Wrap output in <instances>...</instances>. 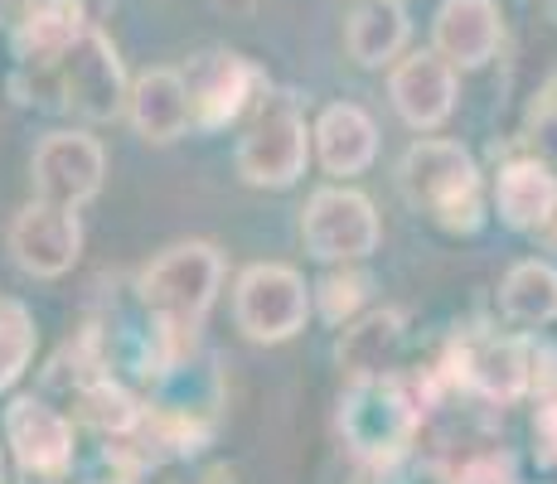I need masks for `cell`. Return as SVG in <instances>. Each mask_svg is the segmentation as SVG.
Instances as JSON below:
<instances>
[{
  "instance_id": "obj_23",
  "label": "cell",
  "mask_w": 557,
  "mask_h": 484,
  "mask_svg": "<svg viewBox=\"0 0 557 484\" xmlns=\"http://www.w3.org/2000/svg\"><path fill=\"white\" fill-rule=\"evenodd\" d=\"M29 359H35V320L25 306L0 300V393L25 373Z\"/></svg>"
},
{
  "instance_id": "obj_29",
  "label": "cell",
  "mask_w": 557,
  "mask_h": 484,
  "mask_svg": "<svg viewBox=\"0 0 557 484\" xmlns=\"http://www.w3.org/2000/svg\"><path fill=\"white\" fill-rule=\"evenodd\" d=\"M10 5H15V0H0V20H5V15H10Z\"/></svg>"
},
{
  "instance_id": "obj_6",
  "label": "cell",
  "mask_w": 557,
  "mask_h": 484,
  "mask_svg": "<svg viewBox=\"0 0 557 484\" xmlns=\"http://www.w3.org/2000/svg\"><path fill=\"white\" fill-rule=\"evenodd\" d=\"M53 78H59V107L78 112L83 122H116L126 112V102H132L122 53L92 25L78 45L53 63Z\"/></svg>"
},
{
  "instance_id": "obj_32",
  "label": "cell",
  "mask_w": 557,
  "mask_h": 484,
  "mask_svg": "<svg viewBox=\"0 0 557 484\" xmlns=\"http://www.w3.org/2000/svg\"><path fill=\"white\" fill-rule=\"evenodd\" d=\"M102 484H122V480H102Z\"/></svg>"
},
{
  "instance_id": "obj_3",
  "label": "cell",
  "mask_w": 557,
  "mask_h": 484,
  "mask_svg": "<svg viewBox=\"0 0 557 484\" xmlns=\"http://www.w3.org/2000/svg\"><path fill=\"white\" fill-rule=\"evenodd\" d=\"M310 141H315V132H306L296 92L262 88L252 102L248 132H243L233 165H238L243 185H252V189H292L306 175Z\"/></svg>"
},
{
  "instance_id": "obj_10",
  "label": "cell",
  "mask_w": 557,
  "mask_h": 484,
  "mask_svg": "<svg viewBox=\"0 0 557 484\" xmlns=\"http://www.w3.org/2000/svg\"><path fill=\"white\" fill-rule=\"evenodd\" d=\"M78 252H83L78 213L63 209V203L35 199L10 223V257H15V266L25 276H35V282H53V276L73 272Z\"/></svg>"
},
{
  "instance_id": "obj_28",
  "label": "cell",
  "mask_w": 557,
  "mask_h": 484,
  "mask_svg": "<svg viewBox=\"0 0 557 484\" xmlns=\"http://www.w3.org/2000/svg\"><path fill=\"white\" fill-rule=\"evenodd\" d=\"M539 243L548 247V252H557V213H553V219H548V223H543V228H539Z\"/></svg>"
},
{
  "instance_id": "obj_26",
  "label": "cell",
  "mask_w": 557,
  "mask_h": 484,
  "mask_svg": "<svg viewBox=\"0 0 557 484\" xmlns=\"http://www.w3.org/2000/svg\"><path fill=\"white\" fill-rule=\"evenodd\" d=\"M529 146L539 150L548 165H557V88H548L529 112Z\"/></svg>"
},
{
  "instance_id": "obj_9",
  "label": "cell",
  "mask_w": 557,
  "mask_h": 484,
  "mask_svg": "<svg viewBox=\"0 0 557 484\" xmlns=\"http://www.w3.org/2000/svg\"><path fill=\"white\" fill-rule=\"evenodd\" d=\"M102 175H107V150L88 132H49L35 146V160H29L35 194L49 203H63V209L98 199Z\"/></svg>"
},
{
  "instance_id": "obj_12",
  "label": "cell",
  "mask_w": 557,
  "mask_h": 484,
  "mask_svg": "<svg viewBox=\"0 0 557 484\" xmlns=\"http://www.w3.org/2000/svg\"><path fill=\"white\" fill-rule=\"evenodd\" d=\"M83 35H88L83 0H20L10 20V53L20 69H53Z\"/></svg>"
},
{
  "instance_id": "obj_22",
  "label": "cell",
  "mask_w": 557,
  "mask_h": 484,
  "mask_svg": "<svg viewBox=\"0 0 557 484\" xmlns=\"http://www.w3.org/2000/svg\"><path fill=\"white\" fill-rule=\"evenodd\" d=\"M499 310L513 320V325H548L557 315V272L548 262H519L499 286Z\"/></svg>"
},
{
  "instance_id": "obj_5",
  "label": "cell",
  "mask_w": 557,
  "mask_h": 484,
  "mask_svg": "<svg viewBox=\"0 0 557 484\" xmlns=\"http://www.w3.org/2000/svg\"><path fill=\"white\" fill-rule=\"evenodd\" d=\"M310 315V286L301 282L296 266L282 262H257L238 276L233 290V325L252 344H282L306 330Z\"/></svg>"
},
{
  "instance_id": "obj_19",
  "label": "cell",
  "mask_w": 557,
  "mask_h": 484,
  "mask_svg": "<svg viewBox=\"0 0 557 484\" xmlns=\"http://www.w3.org/2000/svg\"><path fill=\"white\" fill-rule=\"evenodd\" d=\"M407 35L412 25H407L403 0H363L345 25V49L359 69H383L407 49Z\"/></svg>"
},
{
  "instance_id": "obj_31",
  "label": "cell",
  "mask_w": 557,
  "mask_h": 484,
  "mask_svg": "<svg viewBox=\"0 0 557 484\" xmlns=\"http://www.w3.org/2000/svg\"><path fill=\"white\" fill-rule=\"evenodd\" d=\"M0 480H5V456H0Z\"/></svg>"
},
{
  "instance_id": "obj_25",
  "label": "cell",
  "mask_w": 557,
  "mask_h": 484,
  "mask_svg": "<svg viewBox=\"0 0 557 484\" xmlns=\"http://www.w3.org/2000/svg\"><path fill=\"white\" fill-rule=\"evenodd\" d=\"M451 484H513V460L505 450H480L451 470Z\"/></svg>"
},
{
  "instance_id": "obj_18",
  "label": "cell",
  "mask_w": 557,
  "mask_h": 484,
  "mask_svg": "<svg viewBox=\"0 0 557 484\" xmlns=\"http://www.w3.org/2000/svg\"><path fill=\"white\" fill-rule=\"evenodd\" d=\"M495 213L513 233H539L557 213V175L548 160H513L495 179Z\"/></svg>"
},
{
  "instance_id": "obj_30",
  "label": "cell",
  "mask_w": 557,
  "mask_h": 484,
  "mask_svg": "<svg viewBox=\"0 0 557 484\" xmlns=\"http://www.w3.org/2000/svg\"><path fill=\"white\" fill-rule=\"evenodd\" d=\"M539 5H543V10H553V15H557V0H539Z\"/></svg>"
},
{
  "instance_id": "obj_17",
  "label": "cell",
  "mask_w": 557,
  "mask_h": 484,
  "mask_svg": "<svg viewBox=\"0 0 557 484\" xmlns=\"http://www.w3.org/2000/svg\"><path fill=\"white\" fill-rule=\"evenodd\" d=\"M315 156L325 165V175H363L379 156V126L373 116L355 102H330L315 122Z\"/></svg>"
},
{
  "instance_id": "obj_21",
  "label": "cell",
  "mask_w": 557,
  "mask_h": 484,
  "mask_svg": "<svg viewBox=\"0 0 557 484\" xmlns=\"http://www.w3.org/2000/svg\"><path fill=\"white\" fill-rule=\"evenodd\" d=\"M69 402L78 407V422H83V426H92V432H102L107 440L132 436L136 426L146 422V407L136 402V397L126 393V387L116 383L112 373H98L92 383H83L78 393L69 397Z\"/></svg>"
},
{
  "instance_id": "obj_24",
  "label": "cell",
  "mask_w": 557,
  "mask_h": 484,
  "mask_svg": "<svg viewBox=\"0 0 557 484\" xmlns=\"http://www.w3.org/2000/svg\"><path fill=\"white\" fill-rule=\"evenodd\" d=\"M363 296H369V276L363 272H330V276H320V286H315V310L325 325H345L363 306Z\"/></svg>"
},
{
  "instance_id": "obj_8",
  "label": "cell",
  "mask_w": 557,
  "mask_h": 484,
  "mask_svg": "<svg viewBox=\"0 0 557 484\" xmlns=\"http://www.w3.org/2000/svg\"><path fill=\"white\" fill-rule=\"evenodd\" d=\"M301 243L315 262H359L379 247V213L359 189H315L301 213Z\"/></svg>"
},
{
  "instance_id": "obj_11",
  "label": "cell",
  "mask_w": 557,
  "mask_h": 484,
  "mask_svg": "<svg viewBox=\"0 0 557 484\" xmlns=\"http://www.w3.org/2000/svg\"><path fill=\"white\" fill-rule=\"evenodd\" d=\"M185 78H189V97H195V126H203V132H223L228 122H238L257 102L252 92L262 88V73L233 49L199 53L185 69Z\"/></svg>"
},
{
  "instance_id": "obj_14",
  "label": "cell",
  "mask_w": 557,
  "mask_h": 484,
  "mask_svg": "<svg viewBox=\"0 0 557 484\" xmlns=\"http://www.w3.org/2000/svg\"><path fill=\"white\" fill-rule=\"evenodd\" d=\"M136 136L151 146H170L195 126V97H189L185 69H146L132 83V102H126Z\"/></svg>"
},
{
  "instance_id": "obj_13",
  "label": "cell",
  "mask_w": 557,
  "mask_h": 484,
  "mask_svg": "<svg viewBox=\"0 0 557 484\" xmlns=\"http://www.w3.org/2000/svg\"><path fill=\"white\" fill-rule=\"evenodd\" d=\"M451 378L466 387V393L485 397V402H519L529 393V378H533V359L519 339H470L460 344V353L451 359Z\"/></svg>"
},
{
  "instance_id": "obj_20",
  "label": "cell",
  "mask_w": 557,
  "mask_h": 484,
  "mask_svg": "<svg viewBox=\"0 0 557 484\" xmlns=\"http://www.w3.org/2000/svg\"><path fill=\"white\" fill-rule=\"evenodd\" d=\"M339 369L349 378H379V373H393L403 353V315L398 310H369L363 320L345 330L339 339Z\"/></svg>"
},
{
  "instance_id": "obj_15",
  "label": "cell",
  "mask_w": 557,
  "mask_h": 484,
  "mask_svg": "<svg viewBox=\"0 0 557 484\" xmlns=\"http://www.w3.org/2000/svg\"><path fill=\"white\" fill-rule=\"evenodd\" d=\"M388 92L412 132H432L456 107V63L442 59V53H412V59H403L393 69Z\"/></svg>"
},
{
  "instance_id": "obj_4",
  "label": "cell",
  "mask_w": 557,
  "mask_h": 484,
  "mask_svg": "<svg viewBox=\"0 0 557 484\" xmlns=\"http://www.w3.org/2000/svg\"><path fill=\"white\" fill-rule=\"evenodd\" d=\"M422 407H417L412 387L398 373H379V378H349V393L339 402V432L359 460L388 466L398 460L417 436Z\"/></svg>"
},
{
  "instance_id": "obj_1",
  "label": "cell",
  "mask_w": 557,
  "mask_h": 484,
  "mask_svg": "<svg viewBox=\"0 0 557 484\" xmlns=\"http://www.w3.org/2000/svg\"><path fill=\"white\" fill-rule=\"evenodd\" d=\"M398 189L417 213L446 233H475L485 223L480 203V170L466 146L456 141H417L398 165Z\"/></svg>"
},
{
  "instance_id": "obj_2",
  "label": "cell",
  "mask_w": 557,
  "mask_h": 484,
  "mask_svg": "<svg viewBox=\"0 0 557 484\" xmlns=\"http://www.w3.org/2000/svg\"><path fill=\"white\" fill-rule=\"evenodd\" d=\"M219 282H223L219 247L175 243L146 266L136 290H141V306L151 310V320L175 339V349H180V344H189L195 330L203 325L213 296H219Z\"/></svg>"
},
{
  "instance_id": "obj_27",
  "label": "cell",
  "mask_w": 557,
  "mask_h": 484,
  "mask_svg": "<svg viewBox=\"0 0 557 484\" xmlns=\"http://www.w3.org/2000/svg\"><path fill=\"white\" fill-rule=\"evenodd\" d=\"M533 446H539V460L557 470V393H543L539 412H533Z\"/></svg>"
},
{
  "instance_id": "obj_7",
  "label": "cell",
  "mask_w": 557,
  "mask_h": 484,
  "mask_svg": "<svg viewBox=\"0 0 557 484\" xmlns=\"http://www.w3.org/2000/svg\"><path fill=\"white\" fill-rule=\"evenodd\" d=\"M5 446L25 484H63L73 470V422L49 397H15L5 407Z\"/></svg>"
},
{
  "instance_id": "obj_16",
  "label": "cell",
  "mask_w": 557,
  "mask_h": 484,
  "mask_svg": "<svg viewBox=\"0 0 557 484\" xmlns=\"http://www.w3.org/2000/svg\"><path fill=\"white\" fill-rule=\"evenodd\" d=\"M432 45L456 69H485L505 45V20L495 0H442L432 20Z\"/></svg>"
}]
</instances>
